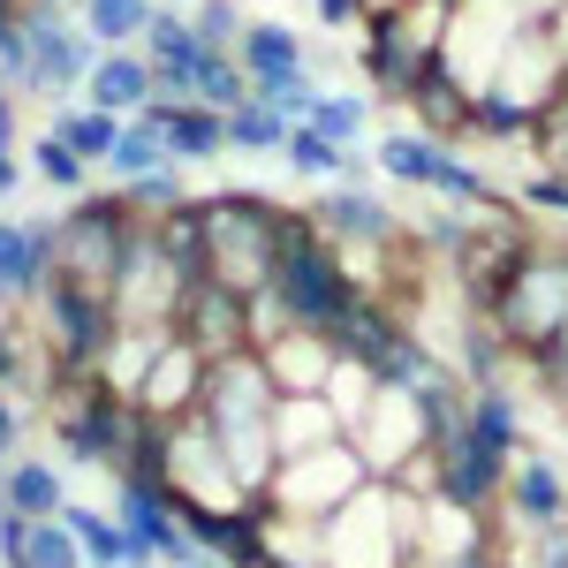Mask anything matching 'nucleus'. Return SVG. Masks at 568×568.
I'll list each match as a JSON object with an SVG mask.
<instances>
[{"instance_id": "412c9836", "label": "nucleus", "mask_w": 568, "mask_h": 568, "mask_svg": "<svg viewBox=\"0 0 568 568\" xmlns=\"http://www.w3.org/2000/svg\"><path fill=\"white\" fill-rule=\"evenodd\" d=\"M0 561L8 568H84V546L61 516H16L0 508Z\"/></svg>"}, {"instance_id": "49530a36", "label": "nucleus", "mask_w": 568, "mask_h": 568, "mask_svg": "<svg viewBox=\"0 0 568 568\" xmlns=\"http://www.w3.org/2000/svg\"><path fill=\"white\" fill-rule=\"evenodd\" d=\"M538 568H568V524L538 530Z\"/></svg>"}, {"instance_id": "3c124183", "label": "nucleus", "mask_w": 568, "mask_h": 568, "mask_svg": "<svg viewBox=\"0 0 568 568\" xmlns=\"http://www.w3.org/2000/svg\"><path fill=\"white\" fill-rule=\"evenodd\" d=\"M16 182H23V168H16V152H8V144H0V197H8V190H16Z\"/></svg>"}, {"instance_id": "39448f33", "label": "nucleus", "mask_w": 568, "mask_h": 568, "mask_svg": "<svg viewBox=\"0 0 568 568\" xmlns=\"http://www.w3.org/2000/svg\"><path fill=\"white\" fill-rule=\"evenodd\" d=\"M417 554V493L372 478L326 516V568H402Z\"/></svg>"}, {"instance_id": "5fc2aeb1", "label": "nucleus", "mask_w": 568, "mask_h": 568, "mask_svg": "<svg viewBox=\"0 0 568 568\" xmlns=\"http://www.w3.org/2000/svg\"><path fill=\"white\" fill-rule=\"evenodd\" d=\"M160 568H227V561H213V554H197V561H160Z\"/></svg>"}, {"instance_id": "473e14b6", "label": "nucleus", "mask_w": 568, "mask_h": 568, "mask_svg": "<svg viewBox=\"0 0 568 568\" xmlns=\"http://www.w3.org/2000/svg\"><path fill=\"white\" fill-rule=\"evenodd\" d=\"M53 136L77 152V160H91V168H106V152H114V136H122V114H106V106H61L53 114Z\"/></svg>"}, {"instance_id": "c756f323", "label": "nucleus", "mask_w": 568, "mask_h": 568, "mask_svg": "<svg viewBox=\"0 0 568 568\" xmlns=\"http://www.w3.org/2000/svg\"><path fill=\"white\" fill-rule=\"evenodd\" d=\"M470 433H478L485 447H500V455H516V447H524V402H516L508 379L470 387Z\"/></svg>"}, {"instance_id": "f257e3e1", "label": "nucleus", "mask_w": 568, "mask_h": 568, "mask_svg": "<svg viewBox=\"0 0 568 568\" xmlns=\"http://www.w3.org/2000/svg\"><path fill=\"white\" fill-rule=\"evenodd\" d=\"M273 372H265L258 349H235V356H213L205 364V394H197V417L213 425V439L227 447V463H235V478L265 493L273 478V463H281V447H273Z\"/></svg>"}, {"instance_id": "c9c22d12", "label": "nucleus", "mask_w": 568, "mask_h": 568, "mask_svg": "<svg viewBox=\"0 0 568 568\" xmlns=\"http://www.w3.org/2000/svg\"><path fill=\"white\" fill-rule=\"evenodd\" d=\"M106 168L130 182V175H152V168H175V152H168V136L152 130V122H122V136H114V152H106Z\"/></svg>"}, {"instance_id": "e433bc0d", "label": "nucleus", "mask_w": 568, "mask_h": 568, "mask_svg": "<svg viewBox=\"0 0 568 568\" xmlns=\"http://www.w3.org/2000/svg\"><path fill=\"white\" fill-rule=\"evenodd\" d=\"M288 114H273V106H258V99H243L235 114H227V152H281L288 144Z\"/></svg>"}, {"instance_id": "7ed1b4c3", "label": "nucleus", "mask_w": 568, "mask_h": 568, "mask_svg": "<svg viewBox=\"0 0 568 568\" xmlns=\"http://www.w3.org/2000/svg\"><path fill=\"white\" fill-rule=\"evenodd\" d=\"M281 304H288V318L296 326H318V334H334L342 326V311L356 304L349 273H342V258H334V243L318 235V220L311 213H281V258H273V281H265Z\"/></svg>"}, {"instance_id": "603ef678", "label": "nucleus", "mask_w": 568, "mask_h": 568, "mask_svg": "<svg viewBox=\"0 0 568 568\" xmlns=\"http://www.w3.org/2000/svg\"><path fill=\"white\" fill-rule=\"evenodd\" d=\"M0 144H16V99L0 91Z\"/></svg>"}, {"instance_id": "a211bd4d", "label": "nucleus", "mask_w": 568, "mask_h": 568, "mask_svg": "<svg viewBox=\"0 0 568 568\" xmlns=\"http://www.w3.org/2000/svg\"><path fill=\"white\" fill-rule=\"evenodd\" d=\"M136 122H152V130L168 136L175 168H197V160H220V152H227V114L197 106V99H144Z\"/></svg>"}, {"instance_id": "72a5a7b5", "label": "nucleus", "mask_w": 568, "mask_h": 568, "mask_svg": "<svg viewBox=\"0 0 568 568\" xmlns=\"http://www.w3.org/2000/svg\"><path fill=\"white\" fill-rule=\"evenodd\" d=\"M538 130V106L530 99H508V91H478V106H470V136H485V144H508V136H530Z\"/></svg>"}, {"instance_id": "f3484780", "label": "nucleus", "mask_w": 568, "mask_h": 568, "mask_svg": "<svg viewBox=\"0 0 568 568\" xmlns=\"http://www.w3.org/2000/svg\"><path fill=\"white\" fill-rule=\"evenodd\" d=\"M500 500H508V516L524 530H554L568 524V478L554 455H538V447H516L508 455V485H500Z\"/></svg>"}, {"instance_id": "4c0bfd02", "label": "nucleus", "mask_w": 568, "mask_h": 568, "mask_svg": "<svg viewBox=\"0 0 568 568\" xmlns=\"http://www.w3.org/2000/svg\"><path fill=\"white\" fill-rule=\"evenodd\" d=\"M372 394H379V372H372V364H356V356H334V372H326V402H334L342 433L372 409Z\"/></svg>"}, {"instance_id": "6ab92c4d", "label": "nucleus", "mask_w": 568, "mask_h": 568, "mask_svg": "<svg viewBox=\"0 0 568 568\" xmlns=\"http://www.w3.org/2000/svg\"><path fill=\"white\" fill-rule=\"evenodd\" d=\"M53 281V220H0V296L31 304Z\"/></svg>"}, {"instance_id": "dca6fc26", "label": "nucleus", "mask_w": 568, "mask_h": 568, "mask_svg": "<svg viewBox=\"0 0 568 568\" xmlns=\"http://www.w3.org/2000/svg\"><path fill=\"white\" fill-rule=\"evenodd\" d=\"M433 455H439V493L447 500H463V508H500V485H508V455L500 447H485L470 425L463 433H439L433 439Z\"/></svg>"}, {"instance_id": "20e7f679", "label": "nucleus", "mask_w": 568, "mask_h": 568, "mask_svg": "<svg viewBox=\"0 0 568 568\" xmlns=\"http://www.w3.org/2000/svg\"><path fill=\"white\" fill-rule=\"evenodd\" d=\"M281 213L273 197H251V190H213L205 197V273L258 296L273 281V258H281Z\"/></svg>"}, {"instance_id": "f03ea898", "label": "nucleus", "mask_w": 568, "mask_h": 568, "mask_svg": "<svg viewBox=\"0 0 568 568\" xmlns=\"http://www.w3.org/2000/svg\"><path fill=\"white\" fill-rule=\"evenodd\" d=\"M106 45L69 23V0H23L16 31L0 39V77L23 91H77Z\"/></svg>"}, {"instance_id": "79ce46f5", "label": "nucleus", "mask_w": 568, "mask_h": 568, "mask_svg": "<svg viewBox=\"0 0 568 568\" xmlns=\"http://www.w3.org/2000/svg\"><path fill=\"white\" fill-rule=\"evenodd\" d=\"M524 364H530V379L554 394V409L568 417V326H561V334H554V342H546L538 356H524Z\"/></svg>"}, {"instance_id": "a19ab883", "label": "nucleus", "mask_w": 568, "mask_h": 568, "mask_svg": "<svg viewBox=\"0 0 568 568\" xmlns=\"http://www.w3.org/2000/svg\"><path fill=\"white\" fill-rule=\"evenodd\" d=\"M122 190H130L136 213H168V205H182V197H190V190H182V168H152V175H130Z\"/></svg>"}, {"instance_id": "4be33fe9", "label": "nucleus", "mask_w": 568, "mask_h": 568, "mask_svg": "<svg viewBox=\"0 0 568 568\" xmlns=\"http://www.w3.org/2000/svg\"><path fill=\"white\" fill-rule=\"evenodd\" d=\"M136 53L160 69V99H190V77H197V61H205V39H197V23H190V16L160 8V16L144 23Z\"/></svg>"}, {"instance_id": "7c9ffc66", "label": "nucleus", "mask_w": 568, "mask_h": 568, "mask_svg": "<svg viewBox=\"0 0 568 568\" xmlns=\"http://www.w3.org/2000/svg\"><path fill=\"white\" fill-rule=\"evenodd\" d=\"M0 508H16V516H61L69 508V493H61V470L53 463H8L0 470Z\"/></svg>"}, {"instance_id": "b1692460", "label": "nucleus", "mask_w": 568, "mask_h": 568, "mask_svg": "<svg viewBox=\"0 0 568 568\" xmlns=\"http://www.w3.org/2000/svg\"><path fill=\"white\" fill-rule=\"evenodd\" d=\"M84 99L130 122L144 99H160V69H152L144 53H130V45H106V53L91 61V77H84Z\"/></svg>"}, {"instance_id": "4d7b16f0", "label": "nucleus", "mask_w": 568, "mask_h": 568, "mask_svg": "<svg viewBox=\"0 0 568 568\" xmlns=\"http://www.w3.org/2000/svg\"><path fill=\"white\" fill-rule=\"evenodd\" d=\"M69 8H84V0H69Z\"/></svg>"}, {"instance_id": "a18cd8bd", "label": "nucleus", "mask_w": 568, "mask_h": 568, "mask_svg": "<svg viewBox=\"0 0 568 568\" xmlns=\"http://www.w3.org/2000/svg\"><path fill=\"white\" fill-rule=\"evenodd\" d=\"M318 8V23L326 31H349V23H364V0H311Z\"/></svg>"}, {"instance_id": "2f4dec72", "label": "nucleus", "mask_w": 568, "mask_h": 568, "mask_svg": "<svg viewBox=\"0 0 568 568\" xmlns=\"http://www.w3.org/2000/svg\"><path fill=\"white\" fill-rule=\"evenodd\" d=\"M190 99L213 106V114H235V106L251 99V69L235 61V45H205V61H197V77H190Z\"/></svg>"}, {"instance_id": "ea45409f", "label": "nucleus", "mask_w": 568, "mask_h": 568, "mask_svg": "<svg viewBox=\"0 0 568 568\" xmlns=\"http://www.w3.org/2000/svg\"><path fill=\"white\" fill-rule=\"evenodd\" d=\"M31 168H39V182L69 190V197H84V168H91V160H77V152H69V144H61L53 130H45L39 144H31Z\"/></svg>"}, {"instance_id": "c03bdc74", "label": "nucleus", "mask_w": 568, "mask_h": 568, "mask_svg": "<svg viewBox=\"0 0 568 568\" xmlns=\"http://www.w3.org/2000/svg\"><path fill=\"white\" fill-rule=\"evenodd\" d=\"M524 197H530V205H538V213L568 220V175H538V182H530V190H524Z\"/></svg>"}, {"instance_id": "423d86ee", "label": "nucleus", "mask_w": 568, "mask_h": 568, "mask_svg": "<svg viewBox=\"0 0 568 568\" xmlns=\"http://www.w3.org/2000/svg\"><path fill=\"white\" fill-rule=\"evenodd\" d=\"M447 31H455V0H402L387 16H364V77H372V91L417 99Z\"/></svg>"}, {"instance_id": "a878e982", "label": "nucleus", "mask_w": 568, "mask_h": 568, "mask_svg": "<svg viewBox=\"0 0 568 568\" xmlns=\"http://www.w3.org/2000/svg\"><path fill=\"white\" fill-rule=\"evenodd\" d=\"M409 106H417V122H425V136H439V144H447V136H470V106H478V91L463 84V77H455L447 61H433Z\"/></svg>"}, {"instance_id": "cd10ccee", "label": "nucleus", "mask_w": 568, "mask_h": 568, "mask_svg": "<svg viewBox=\"0 0 568 568\" xmlns=\"http://www.w3.org/2000/svg\"><path fill=\"white\" fill-rule=\"evenodd\" d=\"M235 61L251 69V84H265V77H304V39L288 23H243Z\"/></svg>"}, {"instance_id": "393cba45", "label": "nucleus", "mask_w": 568, "mask_h": 568, "mask_svg": "<svg viewBox=\"0 0 568 568\" xmlns=\"http://www.w3.org/2000/svg\"><path fill=\"white\" fill-rule=\"evenodd\" d=\"M61 524L77 530V546H84V568H160L144 546H130V530H122V516H99V508H84V500H69L61 508Z\"/></svg>"}, {"instance_id": "6e6552de", "label": "nucleus", "mask_w": 568, "mask_h": 568, "mask_svg": "<svg viewBox=\"0 0 568 568\" xmlns=\"http://www.w3.org/2000/svg\"><path fill=\"white\" fill-rule=\"evenodd\" d=\"M136 205L130 190H106V197H77V213L53 220V273H69V281H84V288H114V273H122V251H130L136 235Z\"/></svg>"}, {"instance_id": "58836bf2", "label": "nucleus", "mask_w": 568, "mask_h": 568, "mask_svg": "<svg viewBox=\"0 0 568 568\" xmlns=\"http://www.w3.org/2000/svg\"><path fill=\"white\" fill-rule=\"evenodd\" d=\"M304 122L318 136H334V144H356V136H364V122H372V106H364V99H349V91H318Z\"/></svg>"}, {"instance_id": "37998d69", "label": "nucleus", "mask_w": 568, "mask_h": 568, "mask_svg": "<svg viewBox=\"0 0 568 568\" xmlns=\"http://www.w3.org/2000/svg\"><path fill=\"white\" fill-rule=\"evenodd\" d=\"M190 23H197V39H205V45H235L251 16H243L235 0H197V8H190Z\"/></svg>"}, {"instance_id": "5701e85b", "label": "nucleus", "mask_w": 568, "mask_h": 568, "mask_svg": "<svg viewBox=\"0 0 568 568\" xmlns=\"http://www.w3.org/2000/svg\"><path fill=\"white\" fill-rule=\"evenodd\" d=\"M265 372H273V387L281 394H326V372H334V342L318 334V326H281L273 342H265Z\"/></svg>"}, {"instance_id": "aec40b11", "label": "nucleus", "mask_w": 568, "mask_h": 568, "mask_svg": "<svg viewBox=\"0 0 568 568\" xmlns=\"http://www.w3.org/2000/svg\"><path fill=\"white\" fill-rule=\"evenodd\" d=\"M311 220H318V235H326V243H394V235H402V213H387V205H379L372 190H356V182L318 190Z\"/></svg>"}, {"instance_id": "de8ad7c7", "label": "nucleus", "mask_w": 568, "mask_h": 568, "mask_svg": "<svg viewBox=\"0 0 568 568\" xmlns=\"http://www.w3.org/2000/svg\"><path fill=\"white\" fill-rule=\"evenodd\" d=\"M16 439H23V409H16V402L0 394V463L16 455Z\"/></svg>"}, {"instance_id": "4468645a", "label": "nucleus", "mask_w": 568, "mask_h": 568, "mask_svg": "<svg viewBox=\"0 0 568 568\" xmlns=\"http://www.w3.org/2000/svg\"><path fill=\"white\" fill-rule=\"evenodd\" d=\"M175 334H182V342H197L205 356L251 349V296L227 288V281H213V273H190L182 311H175Z\"/></svg>"}, {"instance_id": "9b49d317", "label": "nucleus", "mask_w": 568, "mask_h": 568, "mask_svg": "<svg viewBox=\"0 0 568 568\" xmlns=\"http://www.w3.org/2000/svg\"><path fill=\"white\" fill-rule=\"evenodd\" d=\"M31 304H39L53 372H99V356H106L114 326H122V318H114V304H106L99 288H84V281H69V273H53Z\"/></svg>"}, {"instance_id": "f8f14e48", "label": "nucleus", "mask_w": 568, "mask_h": 568, "mask_svg": "<svg viewBox=\"0 0 568 568\" xmlns=\"http://www.w3.org/2000/svg\"><path fill=\"white\" fill-rule=\"evenodd\" d=\"M182 288H190V273L168 258L160 227H152V220H136L130 251H122V273H114V288H106L114 318H122V326H175Z\"/></svg>"}, {"instance_id": "bb28decb", "label": "nucleus", "mask_w": 568, "mask_h": 568, "mask_svg": "<svg viewBox=\"0 0 568 568\" xmlns=\"http://www.w3.org/2000/svg\"><path fill=\"white\" fill-rule=\"evenodd\" d=\"M326 439H342V417H334L326 394H281L273 402V447L281 455H304V447H326Z\"/></svg>"}, {"instance_id": "6e6d98bb", "label": "nucleus", "mask_w": 568, "mask_h": 568, "mask_svg": "<svg viewBox=\"0 0 568 568\" xmlns=\"http://www.w3.org/2000/svg\"><path fill=\"white\" fill-rule=\"evenodd\" d=\"M387 8H402V0H364V16H387Z\"/></svg>"}, {"instance_id": "09e8293b", "label": "nucleus", "mask_w": 568, "mask_h": 568, "mask_svg": "<svg viewBox=\"0 0 568 568\" xmlns=\"http://www.w3.org/2000/svg\"><path fill=\"white\" fill-rule=\"evenodd\" d=\"M439 568H500V538L478 546V554H463V561H439Z\"/></svg>"}, {"instance_id": "0eeeda50", "label": "nucleus", "mask_w": 568, "mask_h": 568, "mask_svg": "<svg viewBox=\"0 0 568 568\" xmlns=\"http://www.w3.org/2000/svg\"><path fill=\"white\" fill-rule=\"evenodd\" d=\"M485 318L508 334L516 356H538L568 326V251H554V243H524V258L508 265V281L493 288Z\"/></svg>"}, {"instance_id": "ddd939ff", "label": "nucleus", "mask_w": 568, "mask_h": 568, "mask_svg": "<svg viewBox=\"0 0 568 568\" xmlns=\"http://www.w3.org/2000/svg\"><path fill=\"white\" fill-rule=\"evenodd\" d=\"M349 439H356V455H364L372 478H394L417 447H433V425H425V402H417L409 387H379L372 409L349 425Z\"/></svg>"}, {"instance_id": "8fccbe9b", "label": "nucleus", "mask_w": 568, "mask_h": 568, "mask_svg": "<svg viewBox=\"0 0 568 568\" xmlns=\"http://www.w3.org/2000/svg\"><path fill=\"white\" fill-rule=\"evenodd\" d=\"M546 31H554V45H561V69H568V0L554 8V16H546Z\"/></svg>"}, {"instance_id": "1a4fd4ad", "label": "nucleus", "mask_w": 568, "mask_h": 568, "mask_svg": "<svg viewBox=\"0 0 568 568\" xmlns=\"http://www.w3.org/2000/svg\"><path fill=\"white\" fill-rule=\"evenodd\" d=\"M372 470H364V455H356V439H326V447H304V455H281L273 463V478H265L258 508H281V516H311V524H326L349 493H364Z\"/></svg>"}, {"instance_id": "864d4df0", "label": "nucleus", "mask_w": 568, "mask_h": 568, "mask_svg": "<svg viewBox=\"0 0 568 568\" xmlns=\"http://www.w3.org/2000/svg\"><path fill=\"white\" fill-rule=\"evenodd\" d=\"M16 16H23V0H0V39L16 31Z\"/></svg>"}, {"instance_id": "c85d7f7f", "label": "nucleus", "mask_w": 568, "mask_h": 568, "mask_svg": "<svg viewBox=\"0 0 568 568\" xmlns=\"http://www.w3.org/2000/svg\"><path fill=\"white\" fill-rule=\"evenodd\" d=\"M281 160H288L304 182H356V168H364V160H356V144H334V136H318L311 122H296V130H288Z\"/></svg>"}, {"instance_id": "9d476101", "label": "nucleus", "mask_w": 568, "mask_h": 568, "mask_svg": "<svg viewBox=\"0 0 568 568\" xmlns=\"http://www.w3.org/2000/svg\"><path fill=\"white\" fill-rule=\"evenodd\" d=\"M372 168H387V182H409V190H433L447 205H470V213H493V205H508L493 182L470 168V160H455L439 136L425 130H387L372 144Z\"/></svg>"}, {"instance_id": "f704fd0d", "label": "nucleus", "mask_w": 568, "mask_h": 568, "mask_svg": "<svg viewBox=\"0 0 568 568\" xmlns=\"http://www.w3.org/2000/svg\"><path fill=\"white\" fill-rule=\"evenodd\" d=\"M152 16H160V0H84V31L99 45H136Z\"/></svg>"}, {"instance_id": "2eb2a0df", "label": "nucleus", "mask_w": 568, "mask_h": 568, "mask_svg": "<svg viewBox=\"0 0 568 568\" xmlns=\"http://www.w3.org/2000/svg\"><path fill=\"white\" fill-rule=\"evenodd\" d=\"M205 364L213 356L197 349V342H182V334H168V349L144 364V379H136V417H152V425H175V417H190L197 409V394H205Z\"/></svg>"}]
</instances>
